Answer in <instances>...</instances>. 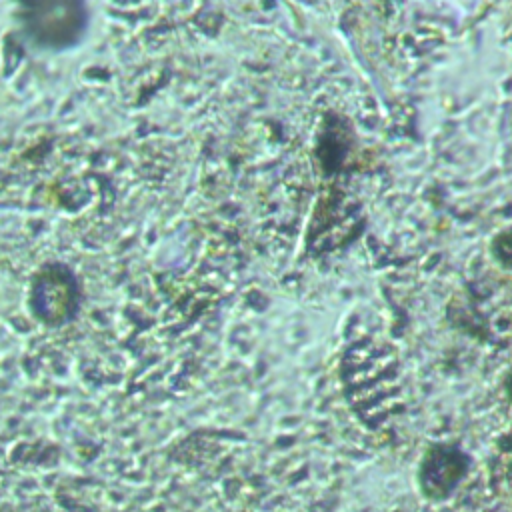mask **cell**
<instances>
[{
	"mask_svg": "<svg viewBox=\"0 0 512 512\" xmlns=\"http://www.w3.org/2000/svg\"><path fill=\"white\" fill-rule=\"evenodd\" d=\"M28 34L42 46L64 48L78 40L86 26V14L80 4L50 2L38 4L24 16Z\"/></svg>",
	"mask_w": 512,
	"mask_h": 512,
	"instance_id": "cell-1",
	"label": "cell"
},
{
	"mask_svg": "<svg viewBox=\"0 0 512 512\" xmlns=\"http://www.w3.org/2000/svg\"><path fill=\"white\" fill-rule=\"evenodd\" d=\"M506 396H508V400H510V404H512V370H510V374H508V378H506ZM498 464V468H502L500 472H502V476H504V482H506V486L512 490V426H510V430L506 432V436L502 438V446H500V452H498V460H496Z\"/></svg>",
	"mask_w": 512,
	"mask_h": 512,
	"instance_id": "cell-2",
	"label": "cell"
},
{
	"mask_svg": "<svg viewBox=\"0 0 512 512\" xmlns=\"http://www.w3.org/2000/svg\"><path fill=\"white\" fill-rule=\"evenodd\" d=\"M494 258L506 268V270H512V226L502 230L494 240H492V246H490Z\"/></svg>",
	"mask_w": 512,
	"mask_h": 512,
	"instance_id": "cell-3",
	"label": "cell"
}]
</instances>
